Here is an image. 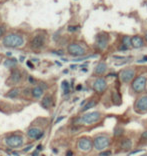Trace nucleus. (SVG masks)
<instances>
[{
    "mask_svg": "<svg viewBox=\"0 0 147 156\" xmlns=\"http://www.w3.org/2000/svg\"><path fill=\"white\" fill-rule=\"evenodd\" d=\"M24 44V39L19 34L11 33L6 35L3 39V45L9 48H17L21 47Z\"/></svg>",
    "mask_w": 147,
    "mask_h": 156,
    "instance_id": "1",
    "label": "nucleus"
},
{
    "mask_svg": "<svg viewBox=\"0 0 147 156\" xmlns=\"http://www.w3.org/2000/svg\"><path fill=\"white\" fill-rule=\"evenodd\" d=\"M131 88L135 93H141L146 89V77L138 76L133 79L131 84Z\"/></svg>",
    "mask_w": 147,
    "mask_h": 156,
    "instance_id": "2",
    "label": "nucleus"
},
{
    "mask_svg": "<svg viewBox=\"0 0 147 156\" xmlns=\"http://www.w3.org/2000/svg\"><path fill=\"white\" fill-rule=\"evenodd\" d=\"M22 135H9L5 138V144L10 148H19L23 145Z\"/></svg>",
    "mask_w": 147,
    "mask_h": 156,
    "instance_id": "3",
    "label": "nucleus"
},
{
    "mask_svg": "<svg viewBox=\"0 0 147 156\" xmlns=\"http://www.w3.org/2000/svg\"><path fill=\"white\" fill-rule=\"evenodd\" d=\"M110 145V139L107 136H97L93 140V146L96 150L101 151Z\"/></svg>",
    "mask_w": 147,
    "mask_h": 156,
    "instance_id": "4",
    "label": "nucleus"
},
{
    "mask_svg": "<svg viewBox=\"0 0 147 156\" xmlns=\"http://www.w3.org/2000/svg\"><path fill=\"white\" fill-rule=\"evenodd\" d=\"M68 53H69L70 55L72 56H75V57H78V56H81V57H83V55L85 54V48L82 47L80 44L78 43H71L68 45Z\"/></svg>",
    "mask_w": 147,
    "mask_h": 156,
    "instance_id": "5",
    "label": "nucleus"
},
{
    "mask_svg": "<svg viewBox=\"0 0 147 156\" xmlns=\"http://www.w3.org/2000/svg\"><path fill=\"white\" fill-rule=\"evenodd\" d=\"M81 118L84 124H93L99 121L100 118H101V114L98 111H93V112L85 113Z\"/></svg>",
    "mask_w": 147,
    "mask_h": 156,
    "instance_id": "6",
    "label": "nucleus"
},
{
    "mask_svg": "<svg viewBox=\"0 0 147 156\" xmlns=\"http://www.w3.org/2000/svg\"><path fill=\"white\" fill-rule=\"evenodd\" d=\"M77 146L80 150L84 152H88L92 149L93 141L88 137H81L77 141Z\"/></svg>",
    "mask_w": 147,
    "mask_h": 156,
    "instance_id": "7",
    "label": "nucleus"
},
{
    "mask_svg": "<svg viewBox=\"0 0 147 156\" xmlns=\"http://www.w3.org/2000/svg\"><path fill=\"white\" fill-rule=\"evenodd\" d=\"M120 80L123 83H129L130 81H133L135 77V70L133 68H126L123 69L119 74Z\"/></svg>",
    "mask_w": 147,
    "mask_h": 156,
    "instance_id": "8",
    "label": "nucleus"
},
{
    "mask_svg": "<svg viewBox=\"0 0 147 156\" xmlns=\"http://www.w3.org/2000/svg\"><path fill=\"white\" fill-rule=\"evenodd\" d=\"M134 109L136 112L139 113L147 112V95H143V96L139 97L136 100L134 104Z\"/></svg>",
    "mask_w": 147,
    "mask_h": 156,
    "instance_id": "9",
    "label": "nucleus"
},
{
    "mask_svg": "<svg viewBox=\"0 0 147 156\" xmlns=\"http://www.w3.org/2000/svg\"><path fill=\"white\" fill-rule=\"evenodd\" d=\"M43 135H44V131L40 127H31L27 130V136L30 139L39 140L43 137Z\"/></svg>",
    "mask_w": 147,
    "mask_h": 156,
    "instance_id": "10",
    "label": "nucleus"
},
{
    "mask_svg": "<svg viewBox=\"0 0 147 156\" xmlns=\"http://www.w3.org/2000/svg\"><path fill=\"white\" fill-rule=\"evenodd\" d=\"M108 40H109L108 34H107V33H100V34L97 35V36H96L95 44L99 49L104 50V49L107 47V45H108Z\"/></svg>",
    "mask_w": 147,
    "mask_h": 156,
    "instance_id": "11",
    "label": "nucleus"
},
{
    "mask_svg": "<svg viewBox=\"0 0 147 156\" xmlns=\"http://www.w3.org/2000/svg\"><path fill=\"white\" fill-rule=\"evenodd\" d=\"M107 88V83L106 80L104 78H97L94 83H93V90H94L96 93H102L104 92Z\"/></svg>",
    "mask_w": 147,
    "mask_h": 156,
    "instance_id": "12",
    "label": "nucleus"
},
{
    "mask_svg": "<svg viewBox=\"0 0 147 156\" xmlns=\"http://www.w3.org/2000/svg\"><path fill=\"white\" fill-rule=\"evenodd\" d=\"M45 43V36L42 34H37L32 38L31 47L33 49H41Z\"/></svg>",
    "mask_w": 147,
    "mask_h": 156,
    "instance_id": "13",
    "label": "nucleus"
},
{
    "mask_svg": "<svg viewBox=\"0 0 147 156\" xmlns=\"http://www.w3.org/2000/svg\"><path fill=\"white\" fill-rule=\"evenodd\" d=\"M8 79H9V82L12 83V84L19 83L21 81V79H22V73H21V71L18 69L13 70V71L11 72V74H10Z\"/></svg>",
    "mask_w": 147,
    "mask_h": 156,
    "instance_id": "14",
    "label": "nucleus"
},
{
    "mask_svg": "<svg viewBox=\"0 0 147 156\" xmlns=\"http://www.w3.org/2000/svg\"><path fill=\"white\" fill-rule=\"evenodd\" d=\"M54 105V102H53V98L50 94L46 95V96L43 97L42 101H41V106L45 109H49L51 106Z\"/></svg>",
    "mask_w": 147,
    "mask_h": 156,
    "instance_id": "15",
    "label": "nucleus"
},
{
    "mask_svg": "<svg viewBox=\"0 0 147 156\" xmlns=\"http://www.w3.org/2000/svg\"><path fill=\"white\" fill-rule=\"evenodd\" d=\"M131 42H132V46L134 48H141L144 46V40H143L141 36H138V35H135V36L131 37Z\"/></svg>",
    "mask_w": 147,
    "mask_h": 156,
    "instance_id": "16",
    "label": "nucleus"
},
{
    "mask_svg": "<svg viewBox=\"0 0 147 156\" xmlns=\"http://www.w3.org/2000/svg\"><path fill=\"white\" fill-rule=\"evenodd\" d=\"M43 93H44V89L40 86V85H38V86H35L32 88L31 90V94L32 96H33L35 99H39L42 97Z\"/></svg>",
    "mask_w": 147,
    "mask_h": 156,
    "instance_id": "17",
    "label": "nucleus"
},
{
    "mask_svg": "<svg viewBox=\"0 0 147 156\" xmlns=\"http://www.w3.org/2000/svg\"><path fill=\"white\" fill-rule=\"evenodd\" d=\"M106 70H107L106 63L105 62H100L95 67L94 74H96V75H102V74H104L106 72Z\"/></svg>",
    "mask_w": 147,
    "mask_h": 156,
    "instance_id": "18",
    "label": "nucleus"
},
{
    "mask_svg": "<svg viewBox=\"0 0 147 156\" xmlns=\"http://www.w3.org/2000/svg\"><path fill=\"white\" fill-rule=\"evenodd\" d=\"M132 147V141L129 138H123L120 141V148L123 150H130Z\"/></svg>",
    "mask_w": 147,
    "mask_h": 156,
    "instance_id": "19",
    "label": "nucleus"
},
{
    "mask_svg": "<svg viewBox=\"0 0 147 156\" xmlns=\"http://www.w3.org/2000/svg\"><path fill=\"white\" fill-rule=\"evenodd\" d=\"M17 65V59L15 58H8L4 61V66L7 68H13Z\"/></svg>",
    "mask_w": 147,
    "mask_h": 156,
    "instance_id": "20",
    "label": "nucleus"
},
{
    "mask_svg": "<svg viewBox=\"0 0 147 156\" xmlns=\"http://www.w3.org/2000/svg\"><path fill=\"white\" fill-rule=\"evenodd\" d=\"M61 88H62V91H63V94L64 95H67V94H69V92H70V84L68 81L66 80H64L62 81V83H61Z\"/></svg>",
    "mask_w": 147,
    "mask_h": 156,
    "instance_id": "21",
    "label": "nucleus"
},
{
    "mask_svg": "<svg viewBox=\"0 0 147 156\" xmlns=\"http://www.w3.org/2000/svg\"><path fill=\"white\" fill-rule=\"evenodd\" d=\"M19 95V89L18 88H13L10 91H8L6 93V97L8 98H16Z\"/></svg>",
    "mask_w": 147,
    "mask_h": 156,
    "instance_id": "22",
    "label": "nucleus"
},
{
    "mask_svg": "<svg viewBox=\"0 0 147 156\" xmlns=\"http://www.w3.org/2000/svg\"><path fill=\"white\" fill-rule=\"evenodd\" d=\"M96 104H97V102H96L95 100L89 101L88 103H86V104L84 105V107L82 108V112H85V111L89 110V109H91V108H93V107H95Z\"/></svg>",
    "mask_w": 147,
    "mask_h": 156,
    "instance_id": "23",
    "label": "nucleus"
},
{
    "mask_svg": "<svg viewBox=\"0 0 147 156\" xmlns=\"http://www.w3.org/2000/svg\"><path fill=\"white\" fill-rule=\"evenodd\" d=\"M122 44L127 46V47L129 48L130 46H132V42H131V37L128 36V35H124V36L122 37Z\"/></svg>",
    "mask_w": 147,
    "mask_h": 156,
    "instance_id": "24",
    "label": "nucleus"
},
{
    "mask_svg": "<svg viewBox=\"0 0 147 156\" xmlns=\"http://www.w3.org/2000/svg\"><path fill=\"white\" fill-rule=\"evenodd\" d=\"M122 134H123V128H122V127H119V126L115 127V129H114V136L120 137V136H122Z\"/></svg>",
    "mask_w": 147,
    "mask_h": 156,
    "instance_id": "25",
    "label": "nucleus"
},
{
    "mask_svg": "<svg viewBox=\"0 0 147 156\" xmlns=\"http://www.w3.org/2000/svg\"><path fill=\"white\" fill-rule=\"evenodd\" d=\"M112 97H113V102H114V103L119 104V102H120V96H119V94L115 93V92H113V93H112Z\"/></svg>",
    "mask_w": 147,
    "mask_h": 156,
    "instance_id": "26",
    "label": "nucleus"
},
{
    "mask_svg": "<svg viewBox=\"0 0 147 156\" xmlns=\"http://www.w3.org/2000/svg\"><path fill=\"white\" fill-rule=\"evenodd\" d=\"M94 57H97V55H89V56H83L81 58H76V59H73V61L75 62H78V61H82V60H86L88 58H94Z\"/></svg>",
    "mask_w": 147,
    "mask_h": 156,
    "instance_id": "27",
    "label": "nucleus"
},
{
    "mask_svg": "<svg viewBox=\"0 0 147 156\" xmlns=\"http://www.w3.org/2000/svg\"><path fill=\"white\" fill-rule=\"evenodd\" d=\"M68 31L69 32H75V31H77L78 29H79V27L78 26H72V25H70V26H68Z\"/></svg>",
    "mask_w": 147,
    "mask_h": 156,
    "instance_id": "28",
    "label": "nucleus"
},
{
    "mask_svg": "<svg viewBox=\"0 0 147 156\" xmlns=\"http://www.w3.org/2000/svg\"><path fill=\"white\" fill-rule=\"evenodd\" d=\"M111 154H112V152H111L110 150H106V151H101L99 153V156H110Z\"/></svg>",
    "mask_w": 147,
    "mask_h": 156,
    "instance_id": "29",
    "label": "nucleus"
},
{
    "mask_svg": "<svg viewBox=\"0 0 147 156\" xmlns=\"http://www.w3.org/2000/svg\"><path fill=\"white\" fill-rule=\"evenodd\" d=\"M140 140L143 141V142H147V131H144V132L141 134Z\"/></svg>",
    "mask_w": 147,
    "mask_h": 156,
    "instance_id": "30",
    "label": "nucleus"
},
{
    "mask_svg": "<svg viewBox=\"0 0 147 156\" xmlns=\"http://www.w3.org/2000/svg\"><path fill=\"white\" fill-rule=\"evenodd\" d=\"M118 50H119V51H127L128 50V47H127V46L123 45V44H121L119 46V48H118Z\"/></svg>",
    "mask_w": 147,
    "mask_h": 156,
    "instance_id": "31",
    "label": "nucleus"
},
{
    "mask_svg": "<svg viewBox=\"0 0 147 156\" xmlns=\"http://www.w3.org/2000/svg\"><path fill=\"white\" fill-rule=\"evenodd\" d=\"M53 54H56V55H59V56H62L64 54V52L62 50H53L52 51Z\"/></svg>",
    "mask_w": 147,
    "mask_h": 156,
    "instance_id": "32",
    "label": "nucleus"
},
{
    "mask_svg": "<svg viewBox=\"0 0 147 156\" xmlns=\"http://www.w3.org/2000/svg\"><path fill=\"white\" fill-rule=\"evenodd\" d=\"M141 151H144V150H143V149H136V150L132 151V152H129L127 155L130 156V155H133V154H136V153H139V152H141Z\"/></svg>",
    "mask_w": 147,
    "mask_h": 156,
    "instance_id": "33",
    "label": "nucleus"
},
{
    "mask_svg": "<svg viewBox=\"0 0 147 156\" xmlns=\"http://www.w3.org/2000/svg\"><path fill=\"white\" fill-rule=\"evenodd\" d=\"M32 148H33V145H29V146H27L26 148H24L23 149V152L24 153H26V152H28V151H30Z\"/></svg>",
    "mask_w": 147,
    "mask_h": 156,
    "instance_id": "34",
    "label": "nucleus"
},
{
    "mask_svg": "<svg viewBox=\"0 0 147 156\" xmlns=\"http://www.w3.org/2000/svg\"><path fill=\"white\" fill-rule=\"evenodd\" d=\"M26 64H27L28 67H29V68H31V69H33V68H34V65L32 64V62H31V61H27V62H26Z\"/></svg>",
    "mask_w": 147,
    "mask_h": 156,
    "instance_id": "35",
    "label": "nucleus"
},
{
    "mask_svg": "<svg viewBox=\"0 0 147 156\" xmlns=\"http://www.w3.org/2000/svg\"><path fill=\"white\" fill-rule=\"evenodd\" d=\"M4 32H5V29H4V27L0 26V37H1L3 34H4Z\"/></svg>",
    "mask_w": 147,
    "mask_h": 156,
    "instance_id": "36",
    "label": "nucleus"
},
{
    "mask_svg": "<svg viewBox=\"0 0 147 156\" xmlns=\"http://www.w3.org/2000/svg\"><path fill=\"white\" fill-rule=\"evenodd\" d=\"M64 118H65V117H64V116H60V117H58V118H57V120H56V121H55L54 123H55V124L59 123V122L61 121V120H63Z\"/></svg>",
    "mask_w": 147,
    "mask_h": 156,
    "instance_id": "37",
    "label": "nucleus"
},
{
    "mask_svg": "<svg viewBox=\"0 0 147 156\" xmlns=\"http://www.w3.org/2000/svg\"><path fill=\"white\" fill-rule=\"evenodd\" d=\"M146 61H147V56H144L143 59H141V60H137L138 63H142V62H146Z\"/></svg>",
    "mask_w": 147,
    "mask_h": 156,
    "instance_id": "38",
    "label": "nucleus"
},
{
    "mask_svg": "<svg viewBox=\"0 0 147 156\" xmlns=\"http://www.w3.org/2000/svg\"><path fill=\"white\" fill-rule=\"evenodd\" d=\"M113 58H114V59H120V60H123V59H125L126 57H124V56H113Z\"/></svg>",
    "mask_w": 147,
    "mask_h": 156,
    "instance_id": "39",
    "label": "nucleus"
},
{
    "mask_svg": "<svg viewBox=\"0 0 147 156\" xmlns=\"http://www.w3.org/2000/svg\"><path fill=\"white\" fill-rule=\"evenodd\" d=\"M28 81H29L30 83H34V82H35V81H34V78L32 77V76H29V77H28Z\"/></svg>",
    "mask_w": 147,
    "mask_h": 156,
    "instance_id": "40",
    "label": "nucleus"
},
{
    "mask_svg": "<svg viewBox=\"0 0 147 156\" xmlns=\"http://www.w3.org/2000/svg\"><path fill=\"white\" fill-rule=\"evenodd\" d=\"M72 155H73V152L71 151V150H68L66 152V156H72Z\"/></svg>",
    "mask_w": 147,
    "mask_h": 156,
    "instance_id": "41",
    "label": "nucleus"
},
{
    "mask_svg": "<svg viewBox=\"0 0 147 156\" xmlns=\"http://www.w3.org/2000/svg\"><path fill=\"white\" fill-rule=\"evenodd\" d=\"M31 156H39V151L36 150V151H34L33 153L31 154Z\"/></svg>",
    "mask_w": 147,
    "mask_h": 156,
    "instance_id": "42",
    "label": "nucleus"
},
{
    "mask_svg": "<svg viewBox=\"0 0 147 156\" xmlns=\"http://www.w3.org/2000/svg\"><path fill=\"white\" fill-rule=\"evenodd\" d=\"M82 89V85H77V87H76V90H78V91H79V90H81Z\"/></svg>",
    "mask_w": 147,
    "mask_h": 156,
    "instance_id": "43",
    "label": "nucleus"
},
{
    "mask_svg": "<svg viewBox=\"0 0 147 156\" xmlns=\"http://www.w3.org/2000/svg\"><path fill=\"white\" fill-rule=\"evenodd\" d=\"M41 149H42V145H41V144H39L38 146H37V150H38V151H40Z\"/></svg>",
    "mask_w": 147,
    "mask_h": 156,
    "instance_id": "44",
    "label": "nucleus"
},
{
    "mask_svg": "<svg viewBox=\"0 0 147 156\" xmlns=\"http://www.w3.org/2000/svg\"><path fill=\"white\" fill-rule=\"evenodd\" d=\"M24 59H25L24 56H20V59H19V60H20L21 62H23V61H24Z\"/></svg>",
    "mask_w": 147,
    "mask_h": 156,
    "instance_id": "45",
    "label": "nucleus"
},
{
    "mask_svg": "<svg viewBox=\"0 0 147 156\" xmlns=\"http://www.w3.org/2000/svg\"><path fill=\"white\" fill-rule=\"evenodd\" d=\"M55 63H56V64L58 65V66H61V65H62L61 63H60V62H58V61H55Z\"/></svg>",
    "mask_w": 147,
    "mask_h": 156,
    "instance_id": "46",
    "label": "nucleus"
},
{
    "mask_svg": "<svg viewBox=\"0 0 147 156\" xmlns=\"http://www.w3.org/2000/svg\"><path fill=\"white\" fill-rule=\"evenodd\" d=\"M70 68H71V69H74V68H76V65H71V66H70Z\"/></svg>",
    "mask_w": 147,
    "mask_h": 156,
    "instance_id": "47",
    "label": "nucleus"
},
{
    "mask_svg": "<svg viewBox=\"0 0 147 156\" xmlns=\"http://www.w3.org/2000/svg\"><path fill=\"white\" fill-rule=\"evenodd\" d=\"M6 55H7V56H11V53H10V52H7V53H6Z\"/></svg>",
    "mask_w": 147,
    "mask_h": 156,
    "instance_id": "48",
    "label": "nucleus"
},
{
    "mask_svg": "<svg viewBox=\"0 0 147 156\" xmlns=\"http://www.w3.org/2000/svg\"><path fill=\"white\" fill-rule=\"evenodd\" d=\"M63 73H64V74H67V73H68V70H67V69H66V70H64Z\"/></svg>",
    "mask_w": 147,
    "mask_h": 156,
    "instance_id": "49",
    "label": "nucleus"
},
{
    "mask_svg": "<svg viewBox=\"0 0 147 156\" xmlns=\"http://www.w3.org/2000/svg\"><path fill=\"white\" fill-rule=\"evenodd\" d=\"M82 71H83V72H87V69H86V68H83V69H82Z\"/></svg>",
    "mask_w": 147,
    "mask_h": 156,
    "instance_id": "50",
    "label": "nucleus"
},
{
    "mask_svg": "<svg viewBox=\"0 0 147 156\" xmlns=\"http://www.w3.org/2000/svg\"><path fill=\"white\" fill-rule=\"evenodd\" d=\"M145 39H146V41H147V31L145 32Z\"/></svg>",
    "mask_w": 147,
    "mask_h": 156,
    "instance_id": "51",
    "label": "nucleus"
},
{
    "mask_svg": "<svg viewBox=\"0 0 147 156\" xmlns=\"http://www.w3.org/2000/svg\"><path fill=\"white\" fill-rule=\"evenodd\" d=\"M42 156H45V155H42Z\"/></svg>",
    "mask_w": 147,
    "mask_h": 156,
    "instance_id": "52",
    "label": "nucleus"
},
{
    "mask_svg": "<svg viewBox=\"0 0 147 156\" xmlns=\"http://www.w3.org/2000/svg\"><path fill=\"white\" fill-rule=\"evenodd\" d=\"M143 156H145V155H143Z\"/></svg>",
    "mask_w": 147,
    "mask_h": 156,
    "instance_id": "53",
    "label": "nucleus"
}]
</instances>
